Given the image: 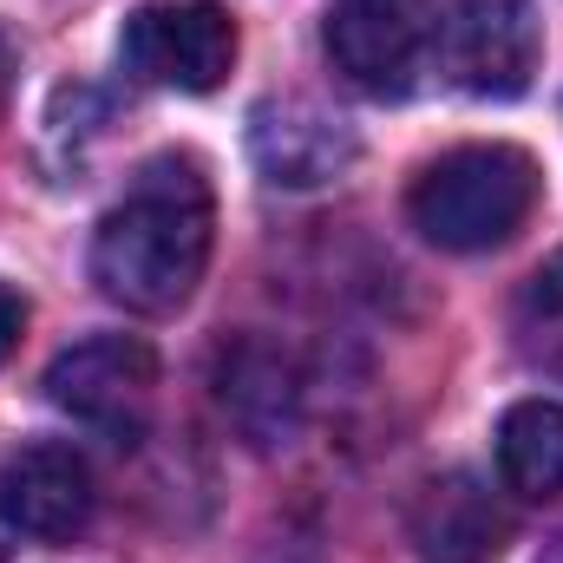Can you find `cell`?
<instances>
[{"label": "cell", "mask_w": 563, "mask_h": 563, "mask_svg": "<svg viewBox=\"0 0 563 563\" xmlns=\"http://www.w3.org/2000/svg\"><path fill=\"white\" fill-rule=\"evenodd\" d=\"M217 197L197 157H151L92 230V282L125 314H177L210 269Z\"/></svg>", "instance_id": "1"}, {"label": "cell", "mask_w": 563, "mask_h": 563, "mask_svg": "<svg viewBox=\"0 0 563 563\" xmlns=\"http://www.w3.org/2000/svg\"><path fill=\"white\" fill-rule=\"evenodd\" d=\"M538 157L518 144H452L426 164L407 190V217L432 250L478 256L511 243L538 210Z\"/></svg>", "instance_id": "2"}, {"label": "cell", "mask_w": 563, "mask_h": 563, "mask_svg": "<svg viewBox=\"0 0 563 563\" xmlns=\"http://www.w3.org/2000/svg\"><path fill=\"white\" fill-rule=\"evenodd\" d=\"M439 73L472 99H518L544 66L538 0H452L432 33Z\"/></svg>", "instance_id": "3"}, {"label": "cell", "mask_w": 563, "mask_h": 563, "mask_svg": "<svg viewBox=\"0 0 563 563\" xmlns=\"http://www.w3.org/2000/svg\"><path fill=\"white\" fill-rule=\"evenodd\" d=\"M119 59L144 86L217 92L236 66V20L217 0H151L125 20Z\"/></svg>", "instance_id": "4"}, {"label": "cell", "mask_w": 563, "mask_h": 563, "mask_svg": "<svg viewBox=\"0 0 563 563\" xmlns=\"http://www.w3.org/2000/svg\"><path fill=\"white\" fill-rule=\"evenodd\" d=\"M432 0H328V59L367 99H400L432 53Z\"/></svg>", "instance_id": "5"}, {"label": "cell", "mask_w": 563, "mask_h": 563, "mask_svg": "<svg viewBox=\"0 0 563 563\" xmlns=\"http://www.w3.org/2000/svg\"><path fill=\"white\" fill-rule=\"evenodd\" d=\"M46 400L73 420L99 426V432H139L151 400H157V354L139 334H92L73 341L53 367H46Z\"/></svg>", "instance_id": "6"}, {"label": "cell", "mask_w": 563, "mask_h": 563, "mask_svg": "<svg viewBox=\"0 0 563 563\" xmlns=\"http://www.w3.org/2000/svg\"><path fill=\"white\" fill-rule=\"evenodd\" d=\"M99 511V485H92V465L79 445L66 439H33L7 459L0 472V518L13 538H33V544H66L92 525Z\"/></svg>", "instance_id": "7"}, {"label": "cell", "mask_w": 563, "mask_h": 563, "mask_svg": "<svg viewBox=\"0 0 563 563\" xmlns=\"http://www.w3.org/2000/svg\"><path fill=\"white\" fill-rule=\"evenodd\" d=\"M250 151H256V164H263L269 184H282V190H314V184H334L354 164L361 144L347 132V119H334L314 99H269L250 119Z\"/></svg>", "instance_id": "8"}, {"label": "cell", "mask_w": 563, "mask_h": 563, "mask_svg": "<svg viewBox=\"0 0 563 563\" xmlns=\"http://www.w3.org/2000/svg\"><path fill=\"white\" fill-rule=\"evenodd\" d=\"M407 538L420 563H492L505 538V511L478 472H439L420 485L407 511Z\"/></svg>", "instance_id": "9"}, {"label": "cell", "mask_w": 563, "mask_h": 563, "mask_svg": "<svg viewBox=\"0 0 563 563\" xmlns=\"http://www.w3.org/2000/svg\"><path fill=\"white\" fill-rule=\"evenodd\" d=\"M217 407L250 445H288L301 420V374L276 341H236L217 354Z\"/></svg>", "instance_id": "10"}, {"label": "cell", "mask_w": 563, "mask_h": 563, "mask_svg": "<svg viewBox=\"0 0 563 563\" xmlns=\"http://www.w3.org/2000/svg\"><path fill=\"white\" fill-rule=\"evenodd\" d=\"M498 478L518 498H563V407L558 400H518L498 420Z\"/></svg>", "instance_id": "11"}, {"label": "cell", "mask_w": 563, "mask_h": 563, "mask_svg": "<svg viewBox=\"0 0 563 563\" xmlns=\"http://www.w3.org/2000/svg\"><path fill=\"white\" fill-rule=\"evenodd\" d=\"M511 334H518V354L531 367H544V374L563 380V256H551L538 276L518 288Z\"/></svg>", "instance_id": "12"}, {"label": "cell", "mask_w": 563, "mask_h": 563, "mask_svg": "<svg viewBox=\"0 0 563 563\" xmlns=\"http://www.w3.org/2000/svg\"><path fill=\"white\" fill-rule=\"evenodd\" d=\"M20 328H26V295L0 282V361L20 347Z\"/></svg>", "instance_id": "13"}, {"label": "cell", "mask_w": 563, "mask_h": 563, "mask_svg": "<svg viewBox=\"0 0 563 563\" xmlns=\"http://www.w3.org/2000/svg\"><path fill=\"white\" fill-rule=\"evenodd\" d=\"M538 563H563V538H558V544H551V551H544Z\"/></svg>", "instance_id": "14"}, {"label": "cell", "mask_w": 563, "mask_h": 563, "mask_svg": "<svg viewBox=\"0 0 563 563\" xmlns=\"http://www.w3.org/2000/svg\"><path fill=\"white\" fill-rule=\"evenodd\" d=\"M7 538H13V531H7V518H0V563H7Z\"/></svg>", "instance_id": "15"}, {"label": "cell", "mask_w": 563, "mask_h": 563, "mask_svg": "<svg viewBox=\"0 0 563 563\" xmlns=\"http://www.w3.org/2000/svg\"><path fill=\"white\" fill-rule=\"evenodd\" d=\"M0 66H7V46H0Z\"/></svg>", "instance_id": "16"}]
</instances>
